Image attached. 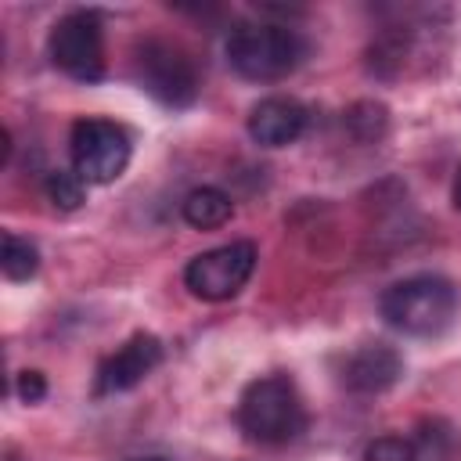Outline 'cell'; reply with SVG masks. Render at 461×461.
Here are the masks:
<instances>
[{
	"instance_id": "cell-1",
	"label": "cell",
	"mask_w": 461,
	"mask_h": 461,
	"mask_svg": "<svg viewBox=\"0 0 461 461\" xmlns=\"http://www.w3.org/2000/svg\"><path fill=\"white\" fill-rule=\"evenodd\" d=\"M238 425L259 447H285L299 439L310 425L299 385L281 371L252 378L238 400Z\"/></svg>"
},
{
	"instance_id": "cell-2",
	"label": "cell",
	"mask_w": 461,
	"mask_h": 461,
	"mask_svg": "<svg viewBox=\"0 0 461 461\" xmlns=\"http://www.w3.org/2000/svg\"><path fill=\"white\" fill-rule=\"evenodd\" d=\"M382 321L411 339H436L450 328L457 310V288L439 274H414L389 285L378 299Z\"/></svg>"
},
{
	"instance_id": "cell-3",
	"label": "cell",
	"mask_w": 461,
	"mask_h": 461,
	"mask_svg": "<svg viewBox=\"0 0 461 461\" xmlns=\"http://www.w3.org/2000/svg\"><path fill=\"white\" fill-rule=\"evenodd\" d=\"M306 58V40L299 29L281 22H241L227 36V61L241 79L274 83L295 72Z\"/></svg>"
},
{
	"instance_id": "cell-4",
	"label": "cell",
	"mask_w": 461,
	"mask_h": 461,
	"mask_svg": "<svg viewBox=\"0 0 461 461\" xmlns=\"http://www.w3.org/2000/svg\"><path fill=\"white\" fill-rule=\"evenodd\" d=\"M133 68H137L140 86L155 101H162L169 108L194 104L202 83H198V68H194L191 54L184 47H176L169 40H158V36H148L133 50Z\"/></svg>"
},
{
	"instance_id": "cell-5",
	"label": "cell",
	"mask_w": 461,
	"mask_h": 461,
	"mask_svg": "<svg viewBox=\"0 0 461 461\" xmlns=\"http://www.w3.org/2000/svg\"><path fill=\"white\" fill-rule=\"evenodd\" d=\"M68 151H72V169L86 184H115L130 166L133 144L119 122L86 115L72 122Z\"/></svg>"
},
{
	"instance_id": "cell-6",
	"label": "cell",
	"mask_w": 461,
	"mask_h": 461,
	"mask_svg": "<svg viewBox=\"0 0 461 461\" xmlns=\"http://www.w3.org/2000/svg\"><path fill=\"white\" fill-rule=\"evenodd\" d=\"M54 68L79 83H97L104 76V25L97 11H68L54 22L47 36Z\"/></svg>"
},
{
	"instance_id": "cell-7",
	"label": "cell",
	"mask_w": 461,
	"mask_h": 461,
	"mask_svg": "<svg viewBox=\"0 0 461 461\" xmlns=\"http://www.w3.org/2000/svg\"><path fill=\"white\" fill-rule=\"evenodd\" d=\"M256 245L252 241H230V245H216L209 252H198L187 267H184V285L194 299H205V303H223V299H234L252 270H256Z\"/></svg>"
},
{
	"instance_id": "cell-8",
	"label": "cell",
	"mask_w": 461,
	"mask_h": 461,
	"mask_svg": "<svg viewBox=\"0 0 461 461\" xmlns=\"http://www.w3.org/2000/svg\"><path fill=\"white\" fill-rule=\"evenodd\" d=\"M158 364H162V342H158V335L137 331V335H130L115 353H108V357L97 364L94 393H97V396L130 393V389H137Z\"/></svg>"
},
{
	"instance_id": "cell-9",
	"label": "cell",
	"mask_w": 461,
	"mask_h": 461,
	"mask_svg": "<svg viewBox=\"0 0 461 461\" xmlns=\"http://www.w3.org/2000/svg\"><path fill=\"white\" fill-rule=\"evenodd\" d=\"M400 375H403V357L389 342H364L353 353H346V360L339 367L342 385L360 396H378V393L393 389L400 382Z\"/></svg>"
},
{
	"instance_id": "cell-10",
	"label": "cell",
	"mask_w": 461,
	"mask_h": 461,
	"mask_svg": "<svg viewBox=\"0 0 461 461\" xmlns=\"http://www.w3.org/2000/svg\"><path fill=\"white\" fill-rule=\"evenodd\" d=\"M306 130V108L295 97L274 94L263 97L259 104H252L249 112V137L259 148H285L292 140H299Z\"/></svg>"
},
{
	"instance_id": "cell-11",
	"label": "cell",
	"mask_w": 461,
	"mask_h": 461,
	"mask_svg": "<svg viewBox=\"0 0 461 461\" xmlns=\"http://www.w3.org/2000/svg\"><path fill=\"white\" fill-rule=\"evenodd\" d=\"M180 212H184V220H187L194 230H216V227H223V223L234 216V202H230V194L220 191V187H194V191L184 198Z\"/></svg>"
},
{
	"instance_id": "cell-12",
	"label": "cell",
	"mask_w": 461,
	"mask_h": 461,
	"mask_svg": "<svg viewBox=\"0 0 461 461\" xmlns=\"http://www.w3.org/2000/svg\"><path fill=\"white\" fill-rule=\"evenodd\" d=\"M411 447H414V461H450L457 454V436H454V429L447 421L425 418L414 429Z\"/></svg>"
},
{
	"instance_id": "cell-13",
	"label": "cell",
	"mask_w": 461,
	"mask_h": 461,
	"mask_svg": "<svg viewBox=\"0 0 461 461\" xmlns=\"http://www.w3.org/2000/svg\"><path fill=\"white\" fill-rule=\"evenodd\" d=\"M0 270H4L7 281H29V277H36V270H40V249L29 238L7 230L4 234V252H0Z\"/></svg>"
},
{
	"instance_id": "cell-14",
	"label": "cell",
	"mask_w": 461,
	"mask_h": 461,
	"mask_svg": "<svg viewBox=\"0 0 461 461\" xmlns=\"http://www.w3.org/2000/svg\"><path fill=\"white\" fill-rule=\"evenodd\" d=\"M43 191H47V198L54 202V209L72 212V209H79L83 198H86V180H83L76 169H50Z\"/></svg>"
},
{
	"instance_id": "cell-15",
	"label": "cell",
	"mask_w": 461,
	"mask_h": 461,
	"mask_svg": "<svg viewBox=\"0 0 461 461\" xmlns=\"http://www.w3.org/2000/svg\"><path fill=\"white\" fill-rule=\"evenodd\" d=\"M346 122L357 130V137H360V140H378V137L385 133V108H382V104L364 101V104L349 108Z\"/></svg>"
},
{
	"instance_id": "cell-16",
	"label": "cell",
	"mask_w": 461,
	"mask_h": 461,
	"mask_svg": "<svg viewBox=\"0 0 461 461\" xmlns=\"http://www.w3.org/2000/svg\"><path fill=\"white\" fill-rule=\"evenodd\" d=\"M364 461H414L411 436H378L364 447Z\"/></svg>"
},
{
	"instance_id": "cell-17",
	"label": "cell",
	"mask_w": 461,
	"mask_h": 461,
	"mask_svg": "<svg viewBox=\"0 0 461 461\" xmlns=\"http://www.w3.org/2000/svg\"><path fill=\"white\" fill-rule=\"evenodd\" d=\"M14 389H18V396L25 403H40L47 396V378H43V371H18Z\"/></svg>"
},
{
	"instance_id": "cell-18",
	"label": "cell",
	"mask_w": 461,
	"mask_h": 461,
	"mask_svg": "<svg viewBox=\"0 0 461 461\" xmlns=\"http://www.w3.org/2000/svg\"><path fill=\"white\" fill-rule=\"evenodd\" d=\"M450 198H454V205L461 209V166H457V173H454V187H450Z\"/></svg>"
},
{
	"instance_id": "cell-19",
	"label": "cell",
	"mask_w": 461,
	"mask_h": 461,
	"mask_svg": "<svg viewBox=\"0 0 461 461\" xmlns=\"http://www.w3.org/2000/svg\"><path fill=\"white\" fill-rule=\"evenodd\" d=\"M144 461H162V457H144Z\"/></svg>"
}]
</instances>
